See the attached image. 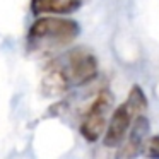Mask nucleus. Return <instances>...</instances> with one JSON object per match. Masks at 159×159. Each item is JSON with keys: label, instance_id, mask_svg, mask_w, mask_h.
Returning <instances> with one entry per match:
<instances>
[{"label": "nucleus", "instance_id": "1", "mask_svg": "<svg viewBox=\"0 0 159 159\" xmlns=\"http://www.w3.org/2000/svg\"><path fill=\"white\" fill-rule=\"evenodd\" d=\"M98 75V60L87 48H74L48 63L41 79V93L48 98L60 96L91 82Z\"/></svg>", "mask_w": 159, "mask_h": 159}, {"label": "nucleus", "instance_id": "3", "mask_svg": "<svg viewBox=\"0 0 159 159\" xmlns=\"http://www.w3.org/2000/svg\"><path fill=\"white\" fill-rule=\"evenodd\" d=\"M147 110V98L145 93L139 84H134L128 93V98L125 103H121L116 110L111 113L110 123L106 125V134H104V145L106 147H115L120 145L125 139L132 121L137 115H142Z\"/></svg>", "mask_w": 159, "mask_h": 159}, {"label": "nucleus", "instance_id": "2", "mask_svg": "<svg viewBox=\"0 0 159 159\" xmlns=\"http://www.w3.org/2000/svg\"><path fill=\"white\" fill-rule=\"evenodd\" d=\"M80 33V26L74 19L65 17H38L28 29V52L48 55L60 48L72 45Z\"/></svg>", "mask_w": 159, "mask_h": 159}, {"label": "nucleus", "instance_id": "6", "mask_svg": "<svg viewBox=\"0 0 159 159\" xmlns=\"http://www.w3.org/2000/svg\"><path fill=\"white\" fill-rule=\"evenodd\" d=\"M86 0H31V12L34 16L57 14L65 16L79 11Z\"/></svg>", "mask_w": 159, "mask_h": 159}, {"label": "nucleus", "instance_id": "7", "mask_svg": "<svg viewBox=\"0 0 159 159\" xmlns=\"http://www.w3.org/2000/svg\"><path fill=\"white\" fill-rule=\"evenodd\" d=\"M144 156L149 159H159V135H154L151 139H145L144 145H142Z\"/></svg>", "mask_w": 159, "mask_h": 159}, {"label": "nucleus", "instance_id": "4", "mask_svg": "<svg viewBox=\"0 0 159 159\" xmlns=\"http://www.w3.org/2000/svg\"><path fill=\"white\" fill-rule=\"evenodd\" d=\"M113 108V94L110 89H103L93 101L80 121V135L87 142H98L108 125V115Z\"/></svg>", "mask_w": 159, "mask_h": 159}, {"label": "nucleus", "instance_id": "5", "mask_svg": "<svg viewBox=\"0 0 159 159\" xmlns=\"http://www.w3.org/2000/svg\"><path fill=\"white\" fill-rule=\"evenodd\" d=\"M128 135H125V139L121 140V145L116 152V159H135L142 151L145 139L149 134V120L144 113L137 115L132 121L130 128L127 132Z\"/></svg>", "mask_w": 159, "mask_h": 159}]
</instances>
